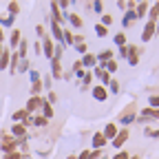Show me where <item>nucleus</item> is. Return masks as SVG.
Masks as SVG:
<instances>
[{
    "instance_id": "obj_1",
    "label": "nucleus",
    "mask_w": 159,
    "mask_h": 159,
    "mask_svg": "<svg viewBox=\"0 0 159 159\" xmlns=\"http://www.w3.org/2000/svg\"><path fill=\"white\" fill-rule=\"evenodd\" d=\"M150 119H159V111H155V108H144V111H142V117H139V122H150Z\"/></svg>"
},
{
    "instance_id": "obj_2",
    "label": "nucleus",
    "mask_w": 159,
    "mask_h": 159,
    "mask_svg": "<svg viewBox=\"0 0 159 159\" xmlns=\"http://www.w3.org/2000/svg\"><path fill=\"white\" fill-rule=\"evenodd\" d=\"M155 22H146V27H144V33H142V40L144 42H150L152 40V35H155Z\"/></svg>"
},
{
    "instance_id": "obj_3",
    "label": "nucleus",
    "mask_w": 159,
    "mask_h": 159,
    "mask_svg": "<svg viewBox=\"0 0 159 159\" xmlns=\"http://www.w3.org/2000/svg\"><path fill=\"white\" fill-rule=\"evenodd\" d=\"M104 139H106V142H108V139H111V142H113V139L117 137V126L115 124H106V128H104Z\"/></svg>"
},
{
    "instance_id": "obj_4",
    "label": "nucleus",
    "mask_w": 159,
    "mask_h": 159,
    "mask_svg": "<svg viewBox=\"0 0 159 159\" xmlns=\"http://www.w3.org/2000/svg\"><path fill=\"white\" fill-rule=\"evenodd\" d=\"M44 104V99H40V97H31L29 99V102H27V113H31V111H35V108H40V106H42Z\"/></svg>"
},
{
    "instance_id": "obj_5",
    "label": "nucleus",
    "mask_w": 159,
    "mask_h": 159,
    "mask_svg": "<svg viewBox=\"0 0 159 159\" xmlns=\"http://www.w3.org/2000/svg\"><path fill=\"white\" fill-rule=\"evenodd\" d=\"M126 139H128V130H122V133H117V137L113 139L111 144H113L115 148H119V146H124V142H126Z\"/></svg>"
},
{
    "instance_id": "obj_6",
    "label": "nucleus",
    "mask_w": 159,
    "mask_h": 159,
    "mask_svg": "<svg viewBox=\"0 0 159 159\" xmlns=\"http://www.w3.org/2000/svg\"><path fill=\"white\" fill-rule=\"evenodd\" d=\"M93 97L97 99V102H104V99L108 97V93H106L104 86H95V89H93Z\"/></svg>"
},
{
    "instance_id": "obj_7",
    "label": "nucleus",
    "mask_w": 159,
    "mask_h": 159,
    "mask_svg": "<svg viewBox=\"0 0 159 159\" xmlns=\"http://www.w3.org/2000/svg\"><path fill=\"white\" fill-rule=\"evenodd\" d=\"M135 20H137L135 9H128V11H126V16H124V20H122V25H124V27H130V25L135 22Z\"/></svg>"
},
{
    "instance_id": "obj_8",
    "label": "nucleus",
    "mask_w": 159,
    "mask_h": 159,
    "mask_svg": "<svg viewBox=\"0 0 159 159\" xmlns=\"http://www.w3.org/2000/svg\"><path fill=\"white\" fill-rule=\"evenodd\" d=\"M42 53H44L47 57L53 60V42H51L49 38H44V42H42Z\"/></svg>"
},
{
    "instance_id": "obj_9",
    "label": "nucleus",
    "mask_w": 159,
    "mask_h": 159,
    "mask_svg": "<svg viewBox=\"0 0 159 159\" xmlns=\"http://www.w3.org/2000/svg\"><path fill=\"white\" fill-rule=\"evenodd\" d=\"M104 144H106L104 135H102V133H95V135H93V148H95V150H99V148H102Z\"/></svg>"
},
{
    "instance_id": "obj_10",
    "label": "nucleus",
    "mask_w": 159,
    "mask_h": 159,
    "mask_svg": "<svg viewBox=\"0 0 159 159\" xmlns=\"http://www.w3.org/2000/svg\"><path fill=\"white\" fill-rule=\"evenodd\" d=\"M51 75L53 77H62V71H60V60H51Z\"/></svg>"
},
{
    "instance_id": "obj_11",
    "label": "nucleus",
    "mask_w": 159,
    "mask_h": 159,
    "mask_svg": "<svg viewBox=\"0 0 159 159\" xmlns=\"http://www.w3.org/2000/svg\"><path fill=\"white\" fill-rule=\"evenodd\" d=\"M66 20H69V22H71L75 29H80V27H82V18H80V16H75V13H66Z\"/></svg>"
},
{
    "instance_id": "obj_12",
    "label": "nucleus",
    "mask_w": 159,
    "mask_h": 159,
    "mask_svg": "<svg viewBox=\"0 0 159 159\" xmlns=\"http://www.w3.org/2000/svg\"><path fill=\"white\" fill-rule=\"evenodd\" d=\"M11 135H13V137H25V135H27V128H25L22 124H16V126L11 128Z\"/></svg>"
},
{
    "instance_id": "obj_13",
    "label": "nucleus",
    "mask_w": 159,
    "mask_h": 159,
    "mask_svg": "<svg viewBox=\"0 0 159 159\" xmlns=\"http://www.w3.org/2000/svg\"><path fill=\"white\" fill-rule=\"evenodd\" d=\"M27 49H29V44H27V40H20V44H18V57H27Z\"/></svg>"
},
{
    "instance_id": "obj_14",
    "label": "nucleus",
    "mask_w": 159,
    "mask_h": 159,
    "mask_svg": "<svg viewBox=\"0 0 159 159\" xmlns=\"http://www.w3.org/2000/svg\"><path fill=\"white\" fill-rule=\"evenodd\" d=\"M9 60H11V51H2V55H0V69H7Z\"/></svg>"
},
{
    "instance_id": "obj_15",
    "label": "nucleus",
    "mask_w": 159,
    "mask_h": 159,
    "mask_svg": "<svg viewBox=\"0 0 159 159\" xmlns=\"http://www.w3.org/2000/svg\"><path fill=\"white\" fill-rule=\"evenodd\" d=\"M135 122V113L133 111H128L126 115H122V119H119V124H124V126H128V124H133Z\"/></svg>"
},
{
    "instance_id": "obj_16",
    "label": "nucleus",
    "mask_w": 159,
    "mask_h": 159,
    "mask_svg": "<svg viewBox=\"0 0 159 159\" xmlns=\"http://www.w3.org/2000/svg\"><path fill=\"white\" fill-rule=\"evenodd\" d=\"M146 11H148V2H139V5H135V13H137V18L146 16Z\"/></svg>"
},
{
    "instance_id": "obj_17",
    "label": "nucleus",
    "mask_w": 159,
    "mask_h": 159,
    "mask_svg": "<svg viewBox=\"0 0 159 159\" xmlns=\"http://www.w3.org/2000/svg\"><path fill=\"white\" fill-rule=\"evenodd\" d=\"M95 62H97V57L91 55V53H86V55L82 57V66H95Z\"/></svg>"
},
{
    "instance_id": "obj_18",
    "label": "nucleus",
    "mask_w": 159,
    "mask_h": 159,
    "mask_svg": "<svg viewBox=\"0 0 159 159\" xmlns=\"http://www.w3.org/2000/svg\"><path fill=\"white\" fill-rule=\"evenodd\" d=\"M95 75H97L99 80H102L104 84H108V82H111V75H108V73H106L104 69H95Z\"/></svg>"
},
{
    "instance_id": "obj_19",
    "label": "nucleus",
    "mask_w": 159,
    "mask_h": 159,
    "mask_svg": "<svg viewBox=\"0 0 159 159\" xmlns=\"http://www.w3.org/2000/svg\"><path fill=\"white\" fill-rule=\"evenodd\" d=\"M157 18H159V2H155V5H152V9H150V16H148V22H155Z\"/></svg>"
},
{
    "instance_id": "obj_20",
    "label": "nucleus",
    "mask_w": 159,
    "mask_h": 159,
    "mask_svg": "<svg viewBox=\"0 0 159 159\" xmlns=\"http://www.w3.org/2000/svg\"><path fill=\"white\" fill-rule=\"evenodd\" d=\"M27 117H29L27 111H16V113H13V122H20V119H22V122H27Z\"/></svg>"
},
{
    "instance_id": "obj_21",
    "label": "nucleus",
    "mask_w": 159,
    "mask_h": 159,
    "mask_svg": "<svg viewBox=\"0 0 159 159\" xmlns=\"http://www.w3.org/2000/svg\"><path fill=\"white\" fill-rule=\"evenodd\" d=\"M148 108H155V111H159V95H150V99H148Z\"/></svg>"
},
{
    "instance_id": "obj_22",
    "label": "nucleus",
    "mask_w": 159,
    "mask_h": 159,
    "mask_svg": "<svg viewBox=\"0 0 159 159\" xmlns=\"http://www.w3.org/2000/svg\"><path fill=\"white\" fill-rule=\"evenodd\" d=\"M42 113H44V117L49 119V117H53V108H51V104L49 102H44L42 104Z\"/></svg>"
},
{
    "instance_id": "obj_23",
    "label": "nucleus",
    "mask_w": 159,
    "mask_h": 159,
    "mask_svg": "<svg viewBox=\"0 0 159 159\" xmlns=\"http://www.w3.org/2000/svg\"><path fill=\"white\" fill-rule=\"evenodd\" d=\"M115 44H117V47H126V35H124V33H117V35H115Z\"/></svg>"
},
{
    "instance_id": "obj_24",
    "label": "nucleus",
    "mask_w": 159,
    "mask_h": 159,
    "mask_svg": "<svg viewBox=\"0 0 159 159\" xmlns=\"http://www.w3.org/2000/svg\"><path fill=\"white\" fill-rule=\"evenodd\" d=\"M95 33H97L99 38H106V35H108V31H106V27H102V25H95Z\"/></svg>"
},
{
    "instance_id": "obj_25",
    "label": "nucleus",
    "mask_w": 159,
    "mask_h": 159,
    "mask_svg": "<svg viewBox=\"0 0 159 159\" xmlns=\"http://www.w3.org/2000/svg\"><path fill=\"white\" fill-rule=\"evenodd\" d=\"M20 44V31H11V47Z\"/></svg>"
},
{
    "instance_id": "obj_26",
    "label": "nucleus",
    "mask_w": 159,
    "mask_h": 159,
    "mask_svg": "<svg viewBox=\"0 0 159 159\" xmlns=\"http://www.w3.org/2000/svg\"><path fill=\"white\" fill-rule=\"evenodd\" d=\"M40 91H42V84H40V82H33V86H31V97H38Z\"/></svg>"
},
{
    "instance_id": "obj_27",
    "label": "nucleus",
    "mask_w": 159,
    "mask_h": 159,
    "mask_svg": "<svg viewBox=\"0 0 159 159\" xmlns=\"http://www.w3.org/2000/svg\"><path fill=\"white\" fill-rule=\"evenodd\" d=\"M33 124H35V126H47V124H49V119L42 115V117H35V119H33Z\"/></svg>"
},
{
    "instance_id": "obj_28",
    "label": "nucleus",
    "mask_w": 159,
    "mask_h": 159,
    "mask_svg": "<svg viewBox=\"0 0 159 159\" xmlns=\"http://www.w3.org/2000/svg\"><path fill=\"white\" fill-rule=\"evenodd\" d=\"M108 86H111V93H119V82H117V80H111Z\"/></svg>"
},
{
    "instance_id": "obj_29",
    "label": "nucleus",
    "mask_w": 159,
    "mask_h": 159,
    "mask_svg": "<svg viewBox=\"0 0 159 159\" xmlns=\"http://www.w3.org/2000/svg\"><path fill=\"white\" fill-rule=\"evenodd\" d=\"M9 11H11V16L16 18V13L20 11V5H18V2H11V5H9Z\"/></svg>"
},
{
    "instance_id": "obj_30",
    "label": "nucleus",
    "mask_w": 159,
    "mask_h": 159,
    "mask_svg": "<svg viewBox=\"0 0 159 159\" xmlns=\"http://www.w3.org/2000/svg\"><path fill=\"white\" fill-rule=\"evenodd\" d=\"M111 22H113V16L104 13V16H102V27H106V25H111Z\"/></svg>"
},
{
    "instance_id": "obj_31",
    "label": "nucleus",
    "mask_w": 159,
    "mask_h": 159,
    "mask_svg": "<svg viewBox=\"0 0 159 159\" xmlns=\"http://www.w3.org/2000/svg\"><path fill=\"white\" fill-rule=\"evenodd\" d=\"M64 44H73V33L71 31H64Z\"/></svg>"
},
{
    "instance_id": "obj_32",
    "label": "nucleus",
    "mask_w": 159,
    "mask_h": 159,
    "mask_svg": "<svg viewBox=\"0 0 159 159\" xmlns=\"http://www.w3.org/2000/svg\"><path fill=\"white\" fill-rule=\"evenodd\" d=\"M128 157H130L128 152H124V150H119V152H117V155H115L113 159H128Z\"/></svg>"
},
{
    "instance_id": "obj_33",
    "label": "nucleus",
    "mask_w": 159,
    "mask_h": 159,
    "mask_svg": "<svg viewBox=\"0 0 159 159\" xmlns=\"http://www.w3.org/2000/svg\"><path fill=\"white\" fill-rule=\"evenodd\" d=\"M13 20H16V18H13V16H9V18H5V20H2V25H5V27H11V25H13Z\"/></svg>"
},
{
    "instance_id": "obj_34",
    "label": "nucleus",
    "mask_w": 159,
    "mask_h": 159,
    "mask_svg": "<svg viewBox=\"0 0 159 159\" xmlns=\"http://www.w3.org/2000/svg\"><path fill=\"white\" fill-rule=\"evenodd\" d=\"M29 75H31V82H40V73L38 71H31Z\"/></svg>"
},
{
    "instance_id": "obj_35",
    "label": "nucleus",
    "mask_w": 159,
    "mask_h": 159,
    "mask_svg": "<svg viewBox=\"0 0 159 159\" xmlns=\"http://www.w3.org/2000/svg\"><path fill=\"white\" fill-rule=\"evenodd\" d=\"M35 33H38L40 38H44V27H42V25H38V27H35Z\"/></svg>"
},
{
    "instance_id": "obj_36",
    "label": "nucleus",
    "mask_w": 159,
    "mask_h": 159,
    "mask_svg": "<svg viewBox=\"0 0 159 159\" xmlns=\"http://www.w3.org/2000/svg\"><path fill=\"white\" fill-rule=\"evenodd\" d=\"M18 71H22V73H25V71H29V62H27V60H22V64H20V69H18Z\"/></svg>"
},
{
    "instance_id": "obj_37",
    "label": "nucleus",
    "mask_w": 159,
    "mask_h": 159,
    "mask_svg": "<svg viewBox=\"0 0 159 159\" xmlns=\"http://www.w3.org/2000/svg\"><path fill=\"white\" fill-rule=\"evenodd\" d=\"M119 55H122V57H128V47H119Z\"/></svg>"
},
{
    "instance_id": "obj_38",
    "label": "nucleus",
    "mask_w": 159,
    "mask_h": 159,
    "mask_svg": "<svg viewBox=\"0 0 159 159\" xmlns=\"http://www.w3.org/2000/svg\"><path fill=\"white\" fill-rule=\"evenodd\" d=\"M146 135H148V137H159V130H150V128H146Z\"/></svg>"
},
{
    "instance_id": "obj_39",
    "label": "nucleus",
    "mask_w": 159,
    "mask_h": 159,
    "mask_svg": "<svg viewBox=\"0 0 159 159\" xmlns=\"http://www.w3.org/2000/svg\"><path fill=\"white\" fill-rule=\"evenodd\" d=\"M93 9H95V11L99 13V11H102V9H104V5H102V2H93Z\"/></svg>"
},
{
    "instance_id": "obj_40",
    "label": "nucleus",
    "mask_w": 159,
    "mask_h": 159,
    "mask_svg": "<svg viewBox=\"0 0 159 159\" xmlns=\"http://www.w3.org/2000/svg\"><path fill=\"white\" fill-rule=\"evenodd\" d=\"M77 159H91V152H89V150H84L82 155H80V157H77Z\"/></svg>"
},
{
    "instance_id": "obj_41",
    "label": "nucleus",
    "mask_w": 159,
    "mask_h": 159,
    "mask_svg": "<svg viewBox=\"0 0 159 159\" xmlns=\"http://www.w3.org/2000/svg\"><path fill=\"white\" fill-rule=\"evenodd\" d=\"M5 159H20V155H18V152H9Z\"/></svg>"
},
{
    "instance_id": "obj_42",
    "label": "nucleus",
    "mask_w": 159,
    "mask_h": 159,
    "mask_svg": "<svg viewBox=\"0 0 159 159\" xmlns=\"http://www.w3.org/2000/svg\"><path fill=\"white\" fill-rule=\"evenodd\" d=\"M89 84H91V75L86 73V75H84V86H89Z\"/></svg>"
},
{
    "instance_id": "obj_43",
    "label": "nucleus",
    "mask_w": 159,
    "mask_h": 159,
    "mask_svg": "<svg viewBox=\"0 0 159 159\" xmlns=\"http://www.w3.org/2000/svg\"><path fill=\"white\" fill-rule=\"evenodd\" d=\"M97 157H102V155H99V150H93V152H91V159H97Z\"/></svg>"
},
{
    "instance_id": "obj_44",
    "label": "nucleus",
    "mask_w": 159,
    "mask_h": 159,
    "mask_svg": "<svg viewBox=\"0 0 159 159\" xmlns=\"http://www.w3.org/2000/svg\"><path fill=\"white\" fill-rule=\"evenodd\" d=\"M2 38H5V33H2V29H0V42H2Z\"/></svg>"
},
{
    "instance_id": "obj_45",
    "label": "nucleus",
    "mask_w": 159,
    "mask_h": 159,
    "mask_svg": "<svg viewBox=\"0 0 159 159\" xmlns=\"http://www.w3.org/2000/svg\"><path fill=\"white\" fill-rule=\"evenodd\" d=\"M128 159H139V157H128Z\"/></svg>"
},
{
    "instance_id": "obj_46",
    "label": "nucleus",
    "mask_w": 159,
    "mask_h": 159,
    "mask_svg": "<svg viewBox=\"0 0 159 159\" xmlns=\"http://www.w3.org/2000/svg\"><path fill=\"white\" fill-rule=\"evenodd\" d=\"M0 55H2V47H0Z\"/></svg>"
},
{
    "instance_id": "obj_47",
    "label": "nucleus",
    "mask_w": 159,
    "mask_h": 159,
    "mask_svg": "<svg viewBox=\"0 0 159 159\" xmlns=\"http://www.w3.org/2000/svg\"><path fill=\"white\" fill-rule=\"evenodd\" d=\"M102 159H106V157H102Z\"/></svg>"
}]
</instances>
